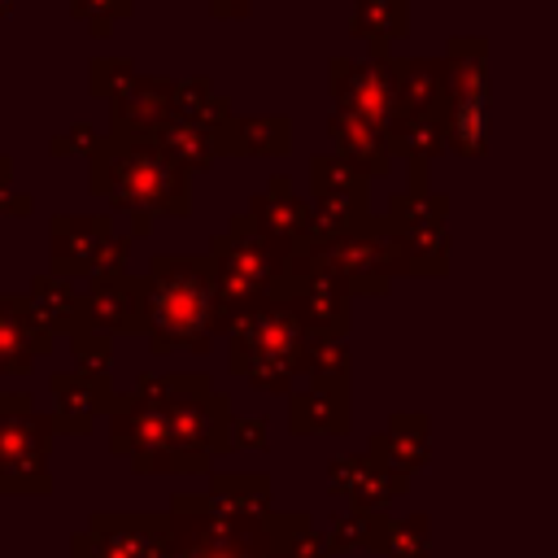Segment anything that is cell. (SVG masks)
<instances>
[{
	"mask_svg": "<svg viewBox=\"0 0 558 558\" xmlns=\"http://www.w3.org/2000/svg\"><path fill=\"white\" fill-rule=\"evenodd\" d=\"M96 144H100V135L92 131V122H74V126L61 131L57 140H48V153H52V157H74V153H87V157H92Z\"/></svg>",
	"mask_w": 558,
	"mask_h": 558,
	"instance_id": "f1b7e54d",
	"label": "cell"
},
{
	"mask_svg": "<svg viewBox=\"0 0 558 558\" xmlns=\"http://www.w3.org/2000/svg\"><path fill=\"white\" fill-rule=\"evenodd\" d=\"M70 344H74V357H78L83 375H105L109 371V336H100L92 327H78V331H70Z\"/></svg>",
	"mask_w": 558,
	"mask_h": 558,
	"instance_id": "83f0119b",
	"label": "cell"
},
{
	"mask_svg": "<svg viewBox=\"0 0 558 558\" xmlns=\"http://www.w3.org/2000/svg\"><path fill=\"white\" fill-rule=\"evenodd\" d=\"M244 214H248V218H253L279 248H288V253H305V248H314V205L296 196L292 179L275 174V179L248 201Z\"/></svg>",
	"mask_w": 558,
	"mask_h": 558,
	"instance_id": "4fadbf2b",
	"label": "cell"
},
{
	"mask_svg": "<svg viewBox=\"0 0 558 558\" xmlns=\"http://www.w3.org/2000/svg\"><path fill=\"white\" fill-rule=\"evenodd\" d=\"M405 113H436L445 96V57H392Z\"/></svg>",
	"mask_w": 558,
	"mask_h": 558,
	"instance_id": "44dd1931",
	"label": "cell"
},
{
	"mask_svg": "<svg viewBox=\"0 0 558 558\" xmlns=\"http://www.w3.org/2000/svg\"><path fill=\"white\" fill-rule=\"evenodd\" d=\"M174 118L196 122V126H205V131L218 135V131L235 118V109H231L227 96L214 92L209 78H179V83H174Z\"/></svg>",
	"mask_w": 558,
	"mask_h": 558,
	"instance_id": "cb8c5ba5",
	"label": "cell"
},
{
	"mask_svg": "<svg viewBox=\"0 0 558 558\" xmlns=\"http://www.w3.org/2000/svg\"><path fill=\"white\" fill-rule=\"evenodd\" d=\"M488 44L484 39H449L445 48V96L436 105V118L445 126V144L458 157L488 153Z\"/></svg>",
	"mask_w": 558,
	"mask_h": 558,
	"instance_id": "277c9868",
	"label": "cell"
},
{
	"mask_svg": "<svg viewBox=\"0 0 558 558\" xmlns=\"http://www.w3.org/2000/svg\"><path fill=\"white\" fill-rule=\"evenodd\" d=\"M13 13V0H0V17H9Z\"/></svg>",
	"mask_w": 558,
	"mask_h": 558,
	"instance_id": "1f68e13d",
	"label": "cell"
},
{
	"mask_svg": "<svg viewBox=\"0 0 558 558\" xmlns=\"http://www.w3.org/2000/svg\"><path fill=\"white\" fill-rule=\"evenodd\" d=\"M52 349V331L35 318L26 292H0V375H26Z\"/></svg>",
	"mask_w": 558,
	"mask_h": 558,
	"instance_id": "2e32d148",
	"label": "cell"
},
{
	"mask_svg": "<svg viewBox=\"0 0 558 558\" xmlns=\"http://www.w3.org/2000/svg\"><path fill=\"white\" fill-rule=\"evenodd\" d=\"M248 9H253V0H209L214 17H244Z\"/></svg>",
	"mask_w": 558,
	"mask_h": 558,
	"instance_id": "4dcf8cb0",
	"label": "cell"
},
{
	"mask_svg": "<svg viewBox=\"0 0 558 558\" xmlns=\"http://www.w3.org/2000/svg\"><path fill=\"white\" fill-rule=\"evenodd\" d=\"M327 135H331V144H336V157H344L349 166H357L366 179L392 170L388 131H379V126H371V122H362V118H349V113H331V118H327Z\"/></svg>",
	"mask_w": 558,
	"mask_h": 558,
	"instance_id": "ac0fdd59",
	"label": "cell"
},
{
	"mask_svg": "<svg viewBox=\"0 0 558 558\" xmlns=\"http://www.w3.org/2000/svg\"><path fill=\"white\" fill-rule=\"evenodd\" d=\"M92 196L113 209L131 214V231L148 235L157 214H192V183L187 170L174 166L153 140L135 135H105L92 148Z\"/></svg>",
	"mask_w": 558,
	"mask_h": 558,
	"instance_id": "6da1fadb",
	"label": "cell"
},
{
	"mask_svg": "<svg viewBox=\"0 0 558 558\" xmlns=\"http://www.w3.org/2000/svg\"><path fill=\"white\" fill-rule=\"evenodd\" d=\"M388 144H392V157L401 161H423L432 166L449 144H445V126L436 113H405L392 131H388Z\"/></svg>",
	"mask_w": 558,
	"mask_h": 558,
	"instance_id": "d4e9b609",
	"label": "cell"
},
{
	"mask_svg": "<svg viewBox=\"0 0 558 558\" xmlns=\"http://www.w3.org/2000/svg\"><path fill=\"white\" fill-rule=\"evenodd\" d=\"M174 118V78L135 74L122 96L109 100V135L153 140Z\"/></svg>",
	"mask_w": 558,
	"mask_h": 558,
	"instance_id": "5bb4252c",
	"label": "cell"
},
{
	"mask_svg": "<svg viewBox=\"0 0 558 558\" xmlns=\"http://www.w3.org/2000/svg\"><path fill=\"white\" fill-rule=\"evenodd\" d=\"M279 301L292 305V314L301 318L305 331H323V336H340L349 327V292L314 262V253H292L288 275L275 292Z\"/></svg>",
	"mask_w": 558,
	"mask_h": 558,
	"instance_id": "8fae6325",
	"label": "cell"
},
{
	"mask_svg": "<svg viewBox=\"0 0 558 558\" xmlns=\"http://www.w3.org/2000/svg\"><path fill=\"white\" fill-rule=\"evenodd\" d=\"M26 301L35 310V318L57 336V331H78L83 327V296L70 279L61 275H35L31 288H26Z\"/></svg>",
	"mask_w": 558,
	"mask_h": 558,
	"instance_id": "ffe728a7",
	"label": "cell"
},
{
	"mask_svg": "<svg viewBox=\"0 0 558 558\" xmlns=\"http://www.w3.org/2000/svg\"><path fill=\"white\" fill-rule=\"evenodd\" d=\"M410 26V4L405 0H353L349 31L375 48V57H388V44L401 39Z\"/></svg>",
	"mask_w": 558,
	"mask_h": 558,
	"instance_id": "603a6c76",
	"label": "cell"
},
{
	"mask_svg": "<svg viewBox=\"0 0 558 558\" xmlns=\"http://www.w3.org/2000/svg\"><path fill=\"white\" fill-rule=\"evenodd\" d=\"M144 323L153 353L192 349L205 353L209 336L218 331V288L214 266L187 253H157L144 275Z\"/></svg>",
	"mask_w": 558,
	"mask_h": 558,
	"instance_id": "7a4b0ae2",
	"label": "cell"
},
{
	"mask_svg": "<svg viewBox=\"0 0 558 558\" xmlns=\"http://www.w3.org/2000/svg\"><path fill=\"white\" fill-rule=\"evenodd\" d=\"M52 401H57V427L65 432H83L113 397H109V379L105 375H83V371H61L48 379Z\"/></svg>",
	"mask_w": 558,
	"mask_h": 558,
	"instance_id": "d6986e66",
	"label": "cell"
},
{
	"mask_svg": "<svg viewBox=\"0 0 558 558\" xmlns=\"http://www.w3.org/2000/svg\"><path fill=\"white\" fill-rule=\"evenodd\" d=\"M301 340L305 327L292 305L270 296L231 327V366L266 388H279V379H288L301 357Z\"/></svg>",
	"mask_w": 558,
	"mask_h": 558,
	"instance_id": "5b68a950",
	"label": "cell"
},
{
	"mask_svg": "<svg viewBox=\"0 0 558 558\" xmlns=\"http://www.w3.org/2000/svg\"><path fill=\"white\" fill-rule=\"evenodd\" d=\"M327 87H331L336 113L362 118L379 131H392L405 118L397 74H392V57H371V61L331 57L327 61Z\"/></svg>",
	"mask_w": 558,
	"mask_h": 558,
	"instance_id": "9c48e42d",
	"label": "cell"
},
{
	"mask_svg": "<svg viewBox=\"0 0 558 558\" xmlns=\"http://www.w3.org/2000/svg\"><path fill=\"white\" fill-rule=\"evenodd\" d=\"M135 13V0H70V17L87 22L96 39H109L113 35V22L118 17H131Z\"/></svg>",
	"mask_w": 558,
	"mask_h": 558,
	"instance_id": "4316f807",
	"label": "cell"
},
{
	"mask_svg": "<svg viewBox=\"0 0 558 558\" xmlns=\"http://www.w3.org/2000/svg\"><path fill=\"white\" fill-rule=\"evenodd\" d=\"M13 161L0 153V214H13V218H26L31 209H35V201L26 196V192H13Z\"/></svg>",
	"mask_w": 558,
	"mask_h": 558,
	"instance_id": "f546056e",
	"label": "cell"
},
{
	"mask_svg": "<svg viewBox=\"0 0 558 558\" xmlns=\"http://www.w3.org/2000/svg\"><path fill=\"white\" fill-rule=\"evenodd\" d=\"M113 240V218L109 214H57L48 222V257L52 275L74 279V275H96L105 248Z\"/></svg>",
	"mask_w": 558,
	"mask_h": 558,
	"instance_id": "7c38bea8",
	"label": "cell"
},
{
	"mask_svg": "<svg viewBox=\"0 0 558 558\" xmlns=\"http://www.w3.org/2000/svg\"><path fill=\"white\" fill-rule=\"evenodd\" d=\"M83 327L113 336V331H148L144 323V279L135 275H109L92 279L83 296Z\"/></svg>",
	"mask_w": 558,
	"mask_h": 558,
	"instance_id": "9a60e30c",
	"label": "cell"
},
{
	"mask_svg": "<svg viewBox=\"0 0 558 558\" xmlns=\"http://www.w3.org/2000/svg\"><path fill=\"white\" fill-rule=\"evenodd\" d=\"M292 253L279 248L244 209L209 240V266L218 288V327H235L248 310L270 301L288 275Z\"/></svg>",
	"mask_w": 558,
	"mask_h": 558,
	"instance_id": "3957f363",
	"label": "cell"
},
{
	"mask_svg": "<svg viewBox=\"0 0 558 558\" xmlns=\"http://www.w3.org/2000/svg\"><path fill=\"white\" fill-rule=\"evenodd\" d=\"M52 432H57V418L35 414L26 392L0 397V493H44L48 488Z\"/></svg>",
	"mask_w": 558,
	"mask_h": 558,
	"instance_id": "52a82bcc",
	"label": "cell"
},
{
	"mask_svg": "<svg viewBox=\"0 0 558 558\" xmlns=\"http://www.w3.org/2000/svg\"><path fill=\"white\" fill-rule=\"evenodd\" d=\"M131 78H135V61L131 57H92V65H87V87H92L96 100L122 96L131 87Z\"/></svg>",
	"mask_w": 558,
	"mask_h": 558,
	"instance_id": "484cf974",
	"label": "cell"
},
{
	"mask_svg": "<svg viewBox=\"0 0 558 558\" xmlns=\"http://www.w3.org/2000/svg\"><path fill=\"white\" fill-rule=\"evenodd\" d=\"M379 222L392 235L405 275H440L449 266V235H445L449 196H440V192H427V196L397 192Z\"/></svg>",
	"mask_w": 558,
	"mask_h": 558,
	"instance_id": "ba28073f",
	"label": "cell"
},
{
	"mask_svg": "<svg viewBox=\"0 0 558 558\" xmlns=\"http://www.w3.org/2000/svg\"><path fill=\"white\" fill-rule=\"evenodd\" d=\"M310 253L344 292H388V283L397 275H405L401 253H397V244H392V235L384 231L379 218H371L362 227H349L340 235H327Z\"/></svg>",
	"mask_w": 558,
	"mask_h": 558,
	"instance_id": "8992f818",
	"label": "cell"
},
{
	"mask_svg": "<svg viewBox=\"0 0 558 558\" xmlns=\"http://www.w3.org/2000/svg\"><path fill=\"white\" fill-rule=\"evenodd\" d=\"M288 148H292L288 113H248V118H231L218 131V153L231 157H283Z\"/></svg>",
	"mask_w": 558,
	"mask_h": 558,
	"instance_id": "e0dca14e",
	"label": "cell"
},
{
	"mask_svg": "<svg viewBox=\"0 0 558 558\" xmlns=\"http://www.w3.org/2000/svg\"><path fill=\"white\" fill-rule=\"evenodd\" d=\"M310 192H314V201H310L314 205V244L375 218L371 214V179L336 153L310 157Z\"/></svg>",
	"mask_w": 558,
	"mask_h": 558,
	"instance_id": "30bf717a",
	"label": "cell"
},
{
	"mask_svg": "<svg viewBox=\"0 0 558 558\" xmlns=\"http://www.w3.org/2000/svg\"><path fill=\"white\" fill-rule=\"evenodd\" d=\"M153 144L174 161V166H183L187 174H201V170H209L222 153H218V135L214 131H205V126H196V122H183V118H170L157 135H153Z\"/></svg>",
	"mask_w": 558,
	"mask_h": 558,
	"instance_id": "7402d4cb",
	"label": "cell"
}]
</instances>
